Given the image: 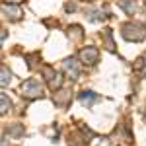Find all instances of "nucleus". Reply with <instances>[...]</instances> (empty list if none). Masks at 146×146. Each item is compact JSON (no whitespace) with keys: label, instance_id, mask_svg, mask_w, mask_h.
I'll return each mask as SVG.
<instances>
[{"label":"nucleus","instance_id":"nucleus-15","mask_svg":"<svg viewBox=\"0 0 146 146\" xmlns=\"http://www.w3.org/2000/svg\"><path fill=\"white\" fill-rule=\"evenodd\" d=\"M98 146H111V144H109L107 140H101V142H100V144H98Z\"/></svg>","mask_w":146,"mask_h":146},{"label":"nucleus","instance_id":"nucleus-16","mask_svg":"<svg viewBox=\"0 0 146 146\" xmlns=\"http://www.w3.org/2000/svg\"><path fill=\"white\" fill-rule=\"evenodd\" d=\"M4 2H10V4H18V2H22V0H4Z\"/></svg>","mask_w":146,"mask_h":146},{"label":"nucleus","instance_id":"nucleus-9","mask_svg":"<svg viewBox=\"0 0 146 146\" xmlns=\"http://www.w3.org/2000/svg\"><path fill=\"white\" fill-rule=\"evenodd\" d=\"M103 39H105V45L109 51H115V45H113V39H111V29H105L103 31Z\"/></svg>","mask_w":146,"mask_h":146},{"label":"nucleus","instance_id":"nucleus-10","mask_svg":"<svg viewBox=\"0 0 146 146\" xmlns=\"http://www.w3.org/2000/svg\"><path fill=\"white\" fill-rule=\"evenodd\" d=\"M119 4H121V6H123L125 10H127V14H131V16H133V14H135V10H136L135 2H125V0H121V2H119Z\"/></svg>","mask_w":146,"mask_h":146},{"label":"nucleus","instance_id":"nucleus-1","mask_svg":"<svg viewBox=\"0 0 146 146\" xmlns=\"http://www.w3.org/2000/svg\"><path fill=\"white\" fill-rule=\"evenodd\" d=\"M121 31H123V37L127 41H142L146 37V27L144 25H140V23H125L123 27H121Z\"/></svg>","mask_w":146,"mask_h":146},{"label":"nucleus","instance_id":"nucleus-7","mask_svg":"<svg viewBox=\"0 0 146 146\" xmlns=\"http://www.w3.org/2000/svg\"><path fill=\"white\" fill-rule=\"evenodd\" d=\"M2 12L8 14L10 20H20V18H22V10H20L18 6H6V4H4V6H2Z\"/></svg>","mask_w":146,"mask_h":146},{"label":"nucleus","instance_id":"nucleus-5","mask_svg":"<svg viewBox=\"0 0 146 146\" xmlns=\"http://www.w3.org/2000/svg\"><path fill=\"white\" fill-rule=\"evenodd\" d=\"M62 66H64V72H66L68 78H72V80H78L80 78V64L74 60V58H66Z\"/></svg>","mask_w":146,"mask_h":146},{"label":"nucleus","instance_id":"nucleus-8","mask_svg":"<svg viewBox=\"0 0 146 146\" xmlns=\"http://www.w3.org/2000/svg\"><path fill=\"white\" fill-rule=\"evenodd\" d=\"M88 18H90L92 22H100V20L105 18V16H103V12H101V10H88Z\"/></svg>","mask_w":146,"mask_h":146},{"label":"nucleus","instance_id":"nucleus-13","mask_svg":"<svg viewBox=\"0 0 146 146\" xmlns=\"http://www.w3.org/2000/svg\"><path fill=\"white\" fill-rule=\"evenodd\" d=\"M0 100H2V109H0V111L2 113H6L8 111V109H10V100H8V98H6V94H2V96H0Z\"/></svg>","mask_w":146,"mask_h":146},{"label":"nucleus","instance_id":"nucleus-12","mask_svg":"<svg viewBox=\"0 0 146 146\" xmlns=\"http://www.w3.org/2000/svg\"><path fill=\"white\" fill-rule=\"evenodd\" d=\"M2 70V86H6V84H10V80H12V74L6 70V66H2L0 68Z\"/></svg>","mask_w":146,"mask_h":146},{"label":"nucleus","instance_id":"nucleus-11","mask_svg":"<svg viewBox=\"0 0 146 146\" xmlns=\"http://www.w3.org/2000/svg\"><path fill=\"white\" fill-rule=\"evenodd\" d=\"M68 37H72V39H80V37H82V29H80L78 25L70 27V29H68Z\"/></svg>","mask_w":146,"mask_h":146},{"label":"nucleus","instance_id":"nucleus-14","mask_svg":"<svg viewBox=\"0 0 146 146\" xmlns=\"http://www.w3.org/2000/svg\"><path fill=\"white\" fill-rule=\"evenodd\" d=\"M10 135H16V136L23 135V127H14V129H10Z\"/></svg>","mask_w":146,"mask_h":146},{"label":"nucleus","instance_id":"nucleus-4","mask_svg":"<svg viewBox=\"0 0 146 146\" xmlns=\"http://www.w3.org/2000/svg\"><path fill=\"white\" fill-rule=\"evenodd\" d=\"M98 56H100V51L96 47H86L80 51V60L84 64H96L98 62Z\"/></svg>","mask_w":146,"mask_h":146},{"label":"nucleus","instance_id":"nucleus-2","mask_svg":"<svg viewBox=\"0 0 146 146\" xmlns=\"http://www.w3.org/2000/svg\"><path fill=\"white\" fill-rule=\"evenodd\" d=\"M20 92H22V96L25 98V100H35V98H41L43 86H41L39 80L29 78V80H25L22 86H20Z\"/></svg>","mask_w":146,"mask_h":146},{"label":"nucleus","instance_id":"nucleus-6","mask_svg":"<svg viewBox=\"0 0 146 146\" xmlns=\"http://www.w3.org/2000/svg\"><path fill=\"white\" fill-rule=\"evenodd\" d=\"M78 100H80V103L82 105H86V107H90L94 101H98L100 98H98V94H94V92H82L78 96Z\"/></svg>","mask_w":146,"mask_h":146},{"label":"nucleus","instance_id":"nucleus-3","mask_svg":"<svg viewBox=\"0 0 146 146\" xmlns=\"http://www.w3.org/2000/svg\"><path fill=\"white\" fill-rule=\"evenodd\" d=\"M43 74H45V80L49 82V88L51 90H58L62 86V76L56 70H53L51 66H43Z\"/></svg>","mask_w":146,"mask_h":146}]
</instances>
